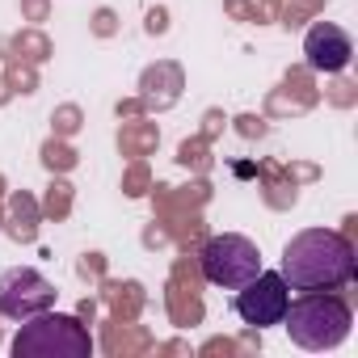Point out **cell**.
<instances>
[{"instance_id": "cell-7", "label": "cell", "mask_w": 358, "mask_h": 358, "mask_svg": "<svg viewBox=\"0 0 358 358\" xmlns=\"http://www.w3.org/2000/svg\"><path fill=\"white\" fill-rule=\"evenodd\" d=\"M350 59H354V43H350V34H345L341 26L316 22V26L303 34V64H308L312 72L333 76V72H345Z\"/></svg>"}, {"instance_id": "cell-3", "label": "cell", "mask_w": 358, "mask_h": 358, "mask_svg": "<svg viewBox=\"0 0 358 358\" xmlns=\"http://www.w3.org/2000/svg\"><path fill=\"white\" fill-rule=\"evenodd\" d=\"M13 358H89L93 354V337L89 329L68 316V312H38L30 320H22L17 337L9 341Z\"/></svg>"}, {"instance_id": "cell-2", "label": "cell", "mask_w": 358, "mask_h": 358, "mask_svg": "<svg viewBox=\"0 0 358 358\" xmlns=\"http://www.w3.org/2000/svg\"><path fill=\"white\" fill-rule=\"evenodd\" d=\"M282 324L299 350H337L354 329V312L337 291H303L287 303Z\"/></svg>"}, {"instance_id": "cell-5", "label": "cell", "mask_w": 358, "mask_h": 358, "mask_svg": "<svg viewBox=\"0 0 358 358\" xmlns=\"http://www.w3.org/2000/svg\"><path fill=\"white\" fill-rule=\"evenodd\" d=\"M291 303V287L282 282L278 270H257L245 287H236V316L249 324V329H270V324H282V312Z\"/></svg>"}, {"instance_id": "cell-1", "label": "cell", "mask_w": 358, "mask_h": 358, "mask_svg": "<svg viewBox=\"0 0 358 358\" xmlns=\"http://www.w3.org/2000/svg\"><path fill=\"white\" fill-rule=\"evenodd\" d=\"M278 274L291 291H341L358 274L354 241L333 228H303L287 241Z\"/></svg>"}, {"instance_id": "cell-6", "label": "cell", "mask_w": 358, "mask_h": 358, "mask_svg": "<svg viewBox=\"0 0 358 358\" xmlns=\"http://www.w3.org/2000/svg\"><path fill=\"white\" fill-rule=\"evenodd\" d=\"M47 308H55V287L34 266H13V270L0 274V316L5 320L22 324Z\"/></svg>"}, {"instance_id": "cell-4", "label": "cell", "mask_w": 358, "mask_h": 358, "mask_svg": "<svg viewBox=\"0 0 358 358\" xmlns=\"http://www.w3.org/2000/svg\"><path fill=\"white\" fill-rule=\"evenodd\" d=\"M199 266H203V278L211 287L236 291V287H245L262 270V249L249 236H241V232H220V236H211L203 245Z\"/></svg>"}]
</instances>
